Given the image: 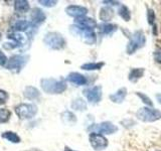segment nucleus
Instances as JSON below:
<instances>
[{
	"label": "nucleus",
	"mask_w": 161,
	"mask_h": 151,
	"mask_svg": "<svg viewBox=\"0 0 161 151\" xmlns=\"http://www.w3.org/2000/svg\"><path fill=\"white\" fill-rule=\"evenodd\" d=\"M105 4H111V5H119V2L117 1H103Z\"/></svg>",
	"instance_id": "36"
},
{
	"label": "nucleus",
	"mask_w": 161,
	"mask_h": 151,
	"mask_svg": "<svg viewBox=\"0 0 161 151\" xmlns=\"http://www.w3.org/2000/svg\"><path fill=\"white\" fill-rule=\"evenodd\" d=\"M7 38L12 39L15 43H17L19 45V47H21V45L25 42V36H23V35L21 33H19V32H11V33H8L7 34Z\"/></svg>",
	"instance_id": "23"
},
{
	"label": "nucleus",
	"mask_w": 161,
	"mask_h": 151,
	"mask_svg": "<svg viewBox=\"0 0 161 151\" xmlns=\"http://www.w3.org/2000/svg\"><path fill=\"white\" fill-rule=\"evenodd\" d=\"M114 17V10L111 7H103L100 10V19L104 22H108Z\"/></svg>",
	"instance_id": "17"
},
{
	"label": "nucleus",
	"mask_w": 161,
	"mask_h": 151,
	"mask_svg": "<svg viewBox=\"0 0 161 151\" xmlns=\"http://www.w3.org/2000/svg\"><path fill=\"white\" fill-rule=\"evenodd\" d=\"M67 80L69 82L73 83L77 86H84L87 84V79H86V77L79 73H70L68 76Z\"/></svg>",
	"instance_id": "15"
},
{
	"label": "nucleus",
	"mask_w": 161,
	"mask_h": 151,
	"mask_svg": "<svg viewBox=\"0 0 161 151\" xmlns=\"http://www.w3.org/2000/svg\"><path fill=\"white\" fill-rule=\"evenodd\" d=\"M32 23L27 21L25 19H18L15 22L12 23L11 27L13 32H23V31H28L30 28H32Z\"/></svg>",
	"instance_id": "12"
},
{
	"label": "nucleus",
	"mask_w": 161,
	"mask_h": 151,
	"mask_svg": "<svg viewBox=\"0 0 161 151\" xmlns=\"http://www.w3.org/2000/svg\"><path fill=\"white\" fill-rule=\"evenodd\" d=\"M69 30L75 36H83L84 42L88 44H93L96 42V34L92 29H86L75 24L69 26Z\"/></svg>",
	"instance_id": "5"
},
{
	"label": "nucleus",
	"mask_w": 161,
	"mask_h": 151,
	"mask_svg": "<svg viewBox=\"0 0 161 151\" xmlns=\"http://www.w3.org/2000/svg\"><path fill=\"white\" fill-rule=\"evenodd\" d=\"M146 43V37L142 31H135L132 35L130 36V42L127 44V48H126V50H127L128 54H132L134 53L136 50L143 48Z\"/></svg>",
	"instance_id": "3"
},
{
	"label": "nucleus",
	"mask_w": 161,
	"mask_h": 151,
	"mask_svg": "<svg viewBox=\"0 0 161 151\" xmlns=\"http://www.w3.org/2000/svg\"><path fill=\"white\" fill-rule=\"evenodd\" d=\"M42 88L47 94H62L67 90V84L64 81L55 79H42L40 81Z\"/></svg>",
	"instance_id": "1"
},
{
	"label": "nucleus",
	"mask_w": 161,
	"mask_h": 151,
	"mask_svg": "<svg viewBox=\"0 0 161 151\" xmlns=\"http://www.w3.org/2000/svg\"><path fill=\"white\" fill-rule=\"evenodd\" d=\"M136 94H137L138 97H140V98H141V100L143 101V103H145L146 105H148V106H151V107H152V106H153V103H152V101H151V99H150L149 97H147V96H146L145 94L139 93V92H137Z\"/></svg>",
	"instance_id": "29"
},
{
	"label": "nucleus",
	"mask_w": 161,
	"mask_h": 151,
	"mask_svg": "<svg viewBox=\"0 0 161 151\" xmlns=\"http://www.w3.org/2000/svg\"><path fill=\"white\" fill-rule=\"evenodd\" d=\"M9 99V95L6 91L0 90V104H5L7 102V100Z\"/></svg>",
	"instance_id": "31"
},
{
	"label": "nucleus",
	"mask_w": 161,
	"mask_h": 151,
	"mask_svg": "<svg viewBox=\"0 0 161 151\" xmlns=\"http://www.w3.org/2000/svg\"><path fill=\"white\" fill-rule=\"evenodd\" d=\"M11 117V112L8 109H0V123H6Z\"/></svg>",
	"instance_id": "28"
},
{
	"label": "nucleus",
	"mask_w": 161,
	"mask_h": 151,
	"mask_svg": "<svg viewBox=\"0 0 161 151\" xmlns=\"http://www.w3.org/2000/svg\"><path fill=\"white\" fill-rule=\"evenodd\" d=\"M62 120L64 124H68V125H73L77 122L75 116L72 112H69V111H65V112L62 114Z\"/></svg>",
	"instance_id": "21"
},
{
	"label": "nucleus",
	"mask_w": 161,
	"mask_h": 151,
	"mask_svg": "<svg viewBox=\"0 0 161 151\" xmlns=\"http://www.w3.org/2000/svg\"><path fill=\"white\" fill-rule=\"evenodd\" d=\"M3 48H5V49H7V50H11V49H14V48H18L19 45L17 44V43H15V42H5V43H3Z\"/></svg>",
	"instance_id": "33"
},
{
	"label": "nucleus",
	"mask_w": 161,
	"mask_h": 151,
	"mask_svg": "<svg viewBox=\"0 0 161 151\" xmlns=\"http://www.w3.org/2000/svg\"><path fill=\"white\" fill-rule=\"evenodd\" d=\"M154 59L157 62L158 64H161V48H158L155 49V52L153 53Z\"/></svg>",
	"instance_id": "34"
},
{
	"label": "nucleus",
	"mask_w": 161,
	"mask_h": 151,
	"mask_svg": "<svg viewBox=\"0 0 161 151\" xmlns=\"http://www.w3.org/2000/svg\"><path fill=\"white\" fill-rule=\"evenodd\" d=\"M126 95H127V89L126 88H121L120 90H118L117 92L115 94H112L110 95V100L112 101L114 103H118V104H121L124 101Z\"/></svg>",
	"instance_id": "16"
},
{
	"label": "nucleus",
	"mask_w": 161,
	"mask_h": 151,
	"mask_svg": "<svg viewBox=\"0 0 161 151\" xmlns=\"http://www.w3.org/2000/svg\"><path fill=\"white\" fill-rule=\"evenodd\" d=\"M28 59H29L28 55H23V54L12 55L8 60L6 68L7 70H11L13 73H19L24 68V65L26 64Z\"/></svg>",
	"instance_id": "4"
},
{
	"label": "nucleus",
	"mask_w": 161,
	"mask_h": 151,
	"mask_svg": "<svg viewBox=\"0 0 161 151\" xmlns=\"http://www.w3.org/2000/svg\"><path fill=\"white\" fill-rule=\"evenodd\" d=\"M156 98H157V100H158V102L161 104V95L160 94H158V95H156Z\"/></svg>",
	"instance_id": "37"
},
{
	"label": "nucleus",
	"mask_w": 161,
	"mask_h": 151,
	"mask_svg": "<svg viewBox=\"0 0 161 151\" xmlns=\"http://www.w3.org/2000/svg\"><path fill=\"white\" fill-rule=\"evenodd\" d=\"M29 3L26 0H17L14 2V10L17 13H25L29 10Z\"/></svg>",
	"instance_id": "18"
},
{
	"label": "nucleus",
	"mask_w": 161,
	"mask_h": 151,
	"mask_svg": "<svg viewBox=\"0 0 161 151\" xmlns=\"http://www.w3.org/2000/svg\"><path fill=\"white\" fill-rule=\"evenodd\" d=\"M30 17H31V23H32V25H39V24H42V22H44L45 18H47L44 12L42 11V9H39V8H34L32 10L31 14H30Z\"/></svg>",
	"instance_id": "14"
},
{
	"label": "nucleus",
	"mask_w": 161,
	"mask_h": 151,
	"mask_svg": "<svg viewBox=\"0 0 161 151\" xmlns=\"http://www.w3.org/2000/svg\"><path fill=\"white\" fill-rule=\"evenodd\" d=\"M84 95L88 101L92 104L99 103L102 99V87L101 86H95L84 90Z\"/></svg>",
	"instance_id": "10"
},
{
	"label": "nucleus",
	"mask_w": 161,
	"mask_h": 151,
	"mask_svg": "<svg viewBox=\"0 0 161 151\" xmlns=\"http://www.w3.org/2000/svg\"><path fill=\"white\" fill-rule=\"evenodd\" d=\"M64 151H75V150L70 149V148H69V147H65V148H64Z\"/></svg>",
	"instance_id": "38"
},
{
	"label": "nucleus",
	"mask_w": 161,
	"mask_h": 151,
	"mask_svg": "<svg viewBox=\"0 0 161 151\" xmlns=\"http://www.w3.org/2000/svg\"><path fill=\"white\" fill-rule=\"evenodd\" d=\"M1 137L4 139H7L8 141H10V142H12V143L20 142V137L15 132H12V131H6V132L2 133Z\"/></svg>",
	"instance_id": "24"
},
{
	"label": "nucleus",
	"mask_w": 161,
	"mask_h": 151,
	"mask_svg": "<svg viewBox=\"0 0 161 151\" xmlns=\"http://www.w3.org/2000/svg\"><path fill=\"white\" fill-rule=\"evenodd\" d=\"M15 113L20 119H31L37 113V107L34 104H20L15 107Z\"/></svg>",
	"instance_id": "7"
},
{
	"label": "nucleus",
	"mask_w": 161,
	"mask_h": 151,
	"mask_svg": "<svg viewBox=\"0 0 161 151\" xmlns=\"http://www.w3.org/2000/svg\"><path fill=\"white\" fill-rule=\"evenodd\" d=\"M39 95H40L39 91L36 88L31 87V86H28V87H26L24 90V97L28 100L37 99L39 97Z\"/></svg>",
	"instance_id": "20"
},
{
	"label": "nucleus",
	"mask_w": 161,
	"mask_h": 151,
	"mask_svg": "<svg viewBox=\"0 0 161 151\" xmlns=\"http://www.w3.org/2000/svg\"><path fill=\"white\" fill-rule=\"evenodd\" d=\"M8 63V59L7 57L5 55V53L2 52L1 49H0V67H4V65H6Z\"/></svg>",
	"instance_id": "32"
},
{
	"label": "nucleus",
	"mask_w": 161,
	"mask_h": 151,
	"mask_svg": "<svg viewBox=\"0 0 161 151\" xmlns=\"http://www.w3.org/2000/svg\"><path fill=\"white\" fill-rule=\"evenodd\" d=\"M104 63H89L83 64L80 69H83L85 70H101L103 68Z\"/></svg>",
	"instance_id": "26"
},
{
	"label": "nucleus",
	"mask_w": 161,
	"mask_h": 151,
	"mask_svg": "<svg viewBox=\"0 0 161 151\" xmlns=\"http://www.w3.org/2000/svg\"><path fill=\"white\" fill-rule=\"evenodd\" d=\"M156 151H161V150H156Z\"/></svg>",
	"instance_id": "39"
},
{
	"label": "nucleus",
	"mask_w": 161,
	"mask_h": 151,
	"mask_svg": "<svg viewBox=\"0 0 161 151\" xmlns=\"http://www.w3.org/2000/svg\"><path fill=\"white\" fill-rule=\"evenodd\" d=\"M72 108L75 111H85L87 109V103L82 98H78L73 101Z\"/></svg>",
	"instance_id": "25"
},
{
	"label": "nucleus",
	"mask_w": 161,
	"mask_h": 151,
	"mask_svg": "<svg viewBox=\"0 0 161 151\" xmlns=\"http://www.w3.org/2000/svg\"><path fill=\"white\" fill-rule=\"evenodd\" d=\"M90 144L96 151L104 150L108 146V140L102 134L98 133H91L89 136Z\"/></svg>",
	"instance_id": "9"
},
{
	"label": "nucleus",
	"mask_w": 161,
	"mask_h": 151,
	"mask_svg": "<svg viewBox=\"0 0 161 151\" xmlns=\"http://www.w3.org/2000/svg\"><path fill=\"white\" fill-rule=\"evenodd\" d=\"M118 14L125 20V21H129V20L131 19V12L128 9V7L125 6V5H122V6L119 8Z\"/></svg>",
	"instance_id": "27"
},
{
	"label": "nucleus",
	"mask_w": 161,
	"mask_h": 151,
	"mask_svg": "<svg viewBox=\"0 0 161 151\" xmlns=\"http://www.w3.org/2000/svg\"><path fill=\"white\" fill-rule=\"evenodd\" d=\"M88 131H91L92 133H98V134H113L118 131V127L115 126L111 122H102L100 124H93L88 128Z\"/></svg>",
	"instance_id": "8"
},
{
	"label": "nucleus",
	"mask_w": 161,
	"mask_h": 151,
	"mask_svg": "<svg viewBox=\"0 0 161 151\" xmlns=\"http://www.w3.org/2000/svg\"><path fill=\"white\" fill-rule=\"evenodd\" d=\"M136 117L143 122H154L161 118V113L156 109L144 107L138 110V112L136 113Z\"/></svg>",
	"instance_id": "6"
},
{
	"label": "nucleus",
	"mask_w": 161,
	"mask_h": 151,
	"mask_svg": "<svg viewBox=\"0 0 161 151\" xmlns=\"http://www.w3.org/2000/svg\"><path fill=\"white\" fill-rule=\"evenodd\" d=\"M75 25H79V26L86 28V29H92L97 26V22L95 21V19L90 18V17H80V18H75Z\"/></svg>",
	"instance_id": "13"
},
{
	"label": "nucleus",
	"mask_w": 161,
	"mask_h": 151,
	"mask_svg": "<svg viewBox=\"0 0 161 151\" xmlns=\"http://www.w3.org/2000/svg\"><path fill=\"white\" fill-rule=\"evenodd\" d=\"M143 74H144V69H134L131 70V73L129 74V80H130V82H132V83H135V82H137V81L140 79V78H142L143 77Z\"/></svg>",
	"instance_id": "22"
},
{
	"label": "nucleus",
	"mask_w": 161,
	"mask_h": 151,
	"mask_svg": "<svg viewBox=\"0 0 161 151\" xmlns=\"http://www.w3.org/2000/svg\"><path fill=\"white\" fill-rule=\"evenodd\" d=\"M38 3H40L44 7H53L58 3V1H55V0H39Z\"/></svg>",
	"instance_id": "30"
},
{
	"label": "nucleus",
	"mask_w": 161,
	"mask_h": 151,
	"mask_svg": "<svg viewBox=\"0 0 161 151\" xmlns=\"http://www.w3.org/2000/svg\"><path fill=\"white\" fill-rule=\"evenodd\" d=\"M155 20V13L152 9H148V23L149 24H154Z\"/></svg>",
	"instance_id": "35"
},
{
	"label": "nucleus",
	"mask_w": 161,
	"mask_h": 151,
	"mask_svg": "<svg viewBox=\"0 0 161 151\" xmlns=\"http://www.w3.org/2000/svg\"><path fill=\"white\" fill-rule=\"evenodd\" d=\"M43 42L50 49H62L65 45V39L60 33L58 32H48L45 34Z\"/></svg>",
	"instance_id": "2"
},
{
	"label": "nucleus",
	"mask_w": 161,
	"mask_h": 151,
	"mask_svg": "<svg viewBox=\"0 0 161 151\" xmlns=\"http://www.w3.org/2000/svg\"><path fill=\"white\" fill-rule=\"evenodd\" d=\"M65 12L68 15L75 18H80L85 17L88 13V9L83 6H79V5H69L65 8Z\"/></svg>",
	"instance_id": "11"
},
{
	"label": "nucleus",
	"mask_w": 161,
	"mask_h": 151,
	"mask_svg": "<svg viewBox=\"0 0 161 151\" xmlns=\"http://www.w3.org/2000/svg\"><path fill=\"white\" fill-rule=\"evenodd\" d=\"M117 25L115 24H111V23H102L98 26L99 32L101 34H111L114 31L117 30Z\"/></svg>",
	"instance_id": "19"
}]
</instances>
